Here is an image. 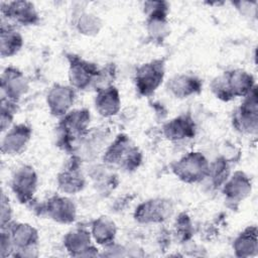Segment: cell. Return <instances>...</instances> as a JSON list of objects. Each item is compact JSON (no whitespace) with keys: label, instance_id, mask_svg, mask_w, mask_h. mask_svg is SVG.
<instances>
[{"label":"cell","instance_id":"6da1fadb","mask_svg":"<svg viewBox=\"0 0 258 258\" xmlns=\"http://www.w3.org/2000/svg\"><path fill=\"white\" fill-rule=\"evenodd\" d=\"M90 118V112L87 109L73 110L62 116L56 127L57 146L72 155L76 154L82 139L89 130Z\"/></svg>","mask_w":258,"mask_h":258},{"label":"cell","instance_id":"7a4b0ae2","mask_svg":"<svg viewBox=\"0 0 258 258\" xmlns=\"http://www.w3.org/2000/svg\"><path fill=\"white\" fill-rule=\"evenodd\" d=\"M255 87L252 75L243 70L225 72L211 84L213 93L223 101H230L236 97L247 96Z\"/></svg>","mask_w":258,"mask_h":258},{"label":"cell","instance_id":"3957f363","mask_svg":"<svg viewBox=\"0 0 258 258\" xmlns=\"http://www.w3.org/2000/svg\"><path fill=\"white\" fill-rule=\"evenodd\" d=\"M103 160L109 165H118L126 171H134L142 161V153L125 134H119L107 147Z\"/></svg>","mask_w":258,"mask_h":258},{"label":"cell","instance_id":"277c9868","mask_svg":"<svg viewBox=\"0 0 258 258\" xmlns=\"http://www.w3.org/2000/svg\"><path fill=\"white\" fill-rule=\"evenodd\" d=\"M209 169L210 162L201 152H188L172 164L173 173L186 183L205 180Z\"/></svg>","mask_w":258,"mask_h":258},{"label":"cell","instance_id":"5b68a950","mask_svg":"<svg viewBox=\"0 0 258 258\" xmlns=\"http://www.w3.org/2000/svg\"><path fill=\"white\" fill-rule=\"evenodd\" d=\"M68 60L70 63L69 80L74 89L87 90L89 88H96L100 69L95 63L75 54H69Z\"/></svg>","mask_w":258,"mask_h":258},{"label":"cell","instance_id":"8992f818","mask_svg":"<svg viewBox=\"0 0 258 258\" xmlns=\"http://www.w3.org/2000/svg\"><path fill=\"white\" fill-rule=\"evenodd\" d=\"M7 229L10 233L11 241L13 244V256H35L33 251L38 243V233L29 224L9 223L7 226L1 227V229Z\"/></svg>","mask_w":258,"mask_h":258},{"label":"cell","instance_id":"52a82bcc","mask_svg":"<svg viewBox=\"0 0 258 258\" xmlns=\"http://www.w3.org/2000/svg\"><path fill=\"white\" fill-rule=\"evenodd\" d=\"M233 126L245 134H254L258 128V100L256 86L245 96L244 102L233 114Z\"/></svg>","mask_w":258,"mask_h":258},{"label":"cell","instance_id":"ba28073f","mask_svg":"<svg viewBox=\"0 0 258 258\" xmlns=\"http://www.w3.org/2000/svg\"><path fill=\"white\" fill-rule=\"evenodd\" d=\"M164 62L154 59L138 68L135 75L136 90L141 96L152 95L161 85L164 78Z\"/></svg>","mask_w":258,"mask_h":258},{"label":"cell","instance_id":"9c48e42d","mask_svg":"<svg viewBox=\"0 0 258 258\" xmlns=\"http://www.w3.org/2000/svg\"><path fill=\"white\" fill-rule=\"evenodd\" d=\"M34 211L39 216H47L60 224L73 223L77 215L75 204L69 198L60 196L49 198L45 203L35 207Z\"/></svg>","mask_w":258,"mask_h":258},{"label":"cell","instance_id":"30bf717a","mask_svg":"<svg viewBox=\"0 0 258 258\" xmlns=\"http://www.w3.org/2000/svg\"><path fill=\"white\" fill-rule=\"evenodd\" d=\"M173 212L171 201L153 199L140 204L134 213V218L142 224H155L166 221Z\"/></svg>","mask_w":258,"mask_h":258},{"label":"cell","instance_id":"8fae6325","mask_svg":"<svg viewBox=\"0 0 258 258\" xmlns=\"http://www.w3.org/2000/svg\"><path fill=\"white\" fill-rule=\"evenodd\" d=\"M36 187L37 174L32 166L22 165L15 170L11 178V189L20 203H31Z\"/></svg>","mask_w":258,"mask_h":258},{"label":"cell","instance_id":"7c38bea8","mask_svg":"<svg viewBox=\"0 0 258 258\" xmlns=\"http://www.w3.org/2000/svg\"><path fill=\"white\" fill-rule=\"evenodd\" d=\"M81 162L82 159L73 154L58 173L57 185L62 192L75 195L84 188L86 179L81 168Z\"/></svg>","mask_w":258,"mask_h":258},{"label":"cell","instance_id":"4fadbf2b","mask_svg":"<svg viewBox=\"0 0 258 258\" xmlns=\"http://www.w3.org/2000/svg\"><path fill=\"white\" fill-rule=\"evenodd\" d=\"M1 14L19 25H34L39 21V15L34 4L29 1L1 2Z\"/></svg>","mask_w":258,"mask_h":258},{"label":"cell","instance_id":"5bb4252c","mask_svg":"<svg viewBox=\"0 0 258 258\" xmlns=\"http://www.w3.org/2000/svg\"><path fill=\"white\" fill-rule=\"evenodd\" d=\"M28 81L18 69L9 67L1 76V98L17 103L27 92Z\"/></svg>","mask_w":258,"mask_h":258},{"label":"cell","instance_id":"9a60e30c","mask_svg":"<svg viewBox=\"0 0 258 258\" xmlns=\"http://www.w3.org/2000/svg\"><path fill=\"white\" fill-rule=\"evenodd\" d=\"M76 99V91L72 86L54 85L46 96L49 112L55 117H62L70 112Z\"/></svg>","mask_w":258,"mask_h":258},{"label":"cell","instance_id":"2e32d148","mask_svg":"<svg viewBox=\"0 0 258 258\" xmlns=\"http://www.w3.org/2000/svg\"><path fill=\"white\" fill-rule=\"evenodd\" d=\"M31 138V128L22 123L14 125L7 130L5 136L2 139L1 150L4 154L18 155L21 154L27 147V144Z\"/></svg>","mask_w":258,"mask_h":258},{"label":"cell","instance_id":"e0dca14e","mask_svg":"<svg viewBox=\"0 0 258 258\" xmlns=\"http://www.w3.org/2000/svg\"><path fill=\"white\" fill-rule=\"evenodd\" d=\"M66 249L73 256H95L97 250L91 244L90 232L85 228L78 227L70 231L63 238Z\"/></svg>","mask_w":258,"mask_h":258},{"label":"cell","instance_id":"ac0fdd59","mask_svg":"<svg viewBox=\"0 0 258 258\" xmlns=\"http://www.w3.org/2000/svg\"><path fill=\"white\" fill-rule=\"evenodd\" d=\"M251 181L242 171H236L223 184V192L226 201L232 205H238L244 201L251 192Z\"/></svg>","mask_w":258,"mask_h":258},{"label":"cell","instance_id":"d6986e66","mask_svg":"<svg viewBox=\"0 0 258 258\" xmlns=\"http://www.w3.org/2000/svg\"><path fill=\"white\" fill-rule=\"evenodd\" d=\"M163 134L171 141L192 138L196 134V124L189 115H180L163 125Z\"/></svg>","mask_w":258,"mask_h":258},{"label":"cell","instance_id":"ffe728a7","mask_svg":"<svg viewBox=\"0 0 258 258\" xmlns=\"http://www.w3.org/2000/svg\"><path fill=\"white\" fill-rule=\"evenodd\" d=\"M202 81L194 75H176L167 83L168 92L176 98H187L199 94L202 90Z\"/></svg>","mask_w":258,"mask_h":258},{"label":"cell","instance_id":"44dd1931","mask_svg":"<svg viewBox=\"0 0 258 258\" xmlns=\"http://www.w3.org/2000/svg\"><path fill=\"white\" fill-rule=\"evenodd\" d=\"M95 107L98 113L103 117H112L116 115L121 107L118 90L113 85L97 90Z\"/></svg>","mask_w":258,"mask_h":258},{"label":"cell","instance_id":"7402d4cb","mask_svg":"<svg viewBox=\"0 0 258 258\" xmlns=\"http://www.w3.org/2000/svg\"><path fill=\"white\" fill-rule=\"evenodd\" d=\"M23 45L21 34L12 24H2L0 29V48L2 57H9L16 54Z\"/></svg>","mask_w":258,"mask_h":258},{"label":"cell","instance_id":"603a6c76","mask_svg":"<svg viewBox=\"0 0 258 258\" xmlns=\"http://www.w3.org/2000/svg\"><path fill=\"white\" fill-rule=\"evenodd\" d=\"M235 253L239 257L254 256L257 253V228L255 226L245 229L233 243Z\"/></svg>","mask_w":258,"mask_h":258},{"label":"cell","instance_id":"cb8c5ba5","mask_svg":"<svg viewBox=\"0 0 258 258\" xmlns=\"http://www.w3.org/2000/svg\"><path fill=\"white\" fill-rule=\"evenodd\" d=\"M117 228L108 217H100L92 223V236L98 244L110 245L114 242Z\"/></svg>","mask_w":258,"mask_h":258},{"label":"cell","instance_id":"d4e9b609","mask_svg":"<svg viewBox=\"0 0 258 258\" xmlns=\"http://www.w3.org/2000/svg\"><path fill=\"white\" fill-rule=\"evenodd\" d=\"M230 176V165L225 157H219L214 162L210 163L209 173L206 179H210V182L214 187L223 186Z\"/></svg>","mask_w":258,"mask_h":258},{"label":"cell","instance_id":"484cf974","mask_svg":"<svg viewBox=\"0 0 258 258\" xmlns=\"http://www.w3.org/2000/svg\"><path fill=\"white\" fill-rule=\"evenodd\" d=\"M77 28L80 33L86 35H95L99 32L102 22L99 17L91 13H82L77 19Z\"/></svg>","mask_w":258,"mask_h":258},{"label":"cell","instance_id":"4316f807","mask_svg":"<svg viewBox=\"0 0 258 258\" xmlns=\"http://www.w3.org/2000/svg\"><path fill=\"white\" fill-rule=\"evenodd\" d=\"M174 236L180 242H187L192 234L194 228L190 221V218L185 213L179 214L174 223Z\"/></svg>","mask_w":258,"mask_h":258},{"label":"cell","instance_id":"83f0119b","mask_svg":"<svg viewBox=\"0 0 258 258\" xmlns=\"http://www.w3.org/2000/svg\"><path fill=\"white\" fill-rule=\"evenodd\" d=\"M16 105L17 103L9 101L7 99L1 98V131L4 132L8 129L13 121L14 114L16 113Z\"/></svg>","mask_w":258,"mask_h":258},{"label":"cell","instance_id":"f1b7e54d","mask_svg":"<svg viewBox=\"0 0 258 258\" xmlns=\"http://www.w3.org/2000/svg\"><path fill=\"white\" fill-rule=\"evenodd\" d=\"M11 217H12V210L9 204V199L5 196L4 192H2L1 196V227L7 226L9 223H11Z\"/></svg>","mask_w":258,"mask_h":258}]
</instances>
